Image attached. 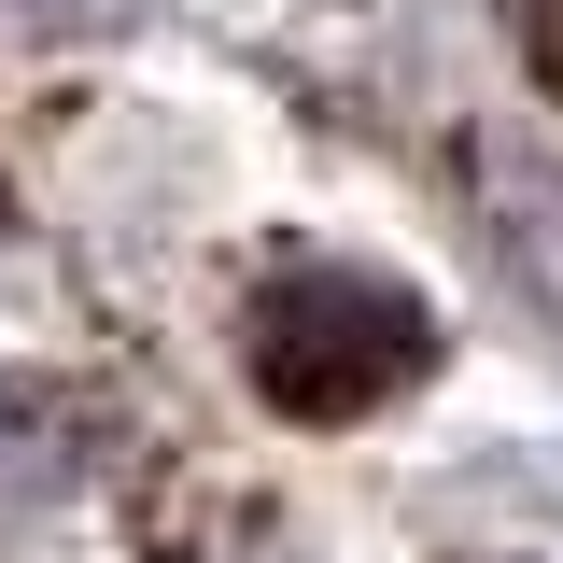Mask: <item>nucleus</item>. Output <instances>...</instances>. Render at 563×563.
<instances>
[{
    "label": "nucleus",
    "instance_id": "1",
    "mask_svg": "<svg viewBox=\"0 0 563 563\" xmlns=\"http://www.w3.org/2000/svg\"><path fill=\"white\" fill-rule=\"evenodd\" d=\"M254 380H268V409L296 422H366L380 395H409L422 366H437V310H422L395 268H366V254H282L254 282Z\"/></svg>",
    "mask_w": 563,
    "mask_h": 563
},
{
    "label": "nucleus",
    "instance_id": "2",
    "mask_svg": "<svg viewBox=\"0 0 563 563\" xmlns=\"http://www.w3.org/2000/svg\"><path fill=\"white\" fill-rule=\"evenodd\" d=\"M0 14H14V29H85V43H99V29H141V14H155V0H0Z\"/></svg>",
    "mask_w": 563,
    "mask_h": 563
},
{
    "label": "nucleus",
    "instance_id": "3",
    "mask_svg": "<svg viewBox=\"0 0 563 563\" xmlns=\"http://www.w3.org/2000/svg\"><path fill=\"white\" fill-rule=\"evenodd\" d=\"M0 240H14V184H0Z\"/></svg>",
    "mask_w": 563,
    "mask_h": 563
}]
</instances>
